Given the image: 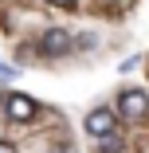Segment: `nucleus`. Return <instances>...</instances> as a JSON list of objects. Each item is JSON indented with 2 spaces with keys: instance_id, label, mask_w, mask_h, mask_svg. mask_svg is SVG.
<instances>
[{
  "instance_id": "20e7f679",
  "label": "nucleus",
  "mask_w": 149,
  "mask_h": 153,
  "mask_svg": "<svg viewBox=\"0 0 149 153\" xmlns=\"http://www.w3.org/2000/svg\"><path fill=\"white\" fill-rule=\"evenodd\" d=\"M86 134L110 137V134H114V114H110V110H94L90 118H86Z\"/></svg>"
},
{
  "instance_id": "39448f33",
  "label": "nucleus",
  "mask_w": 149,
  "mask_h": 153,
  "mask_svg": "<svg viewBox=\"0 0 149 153\" xmlns=\"http://www.w3.org/2000/svg\"><path fill=\"white\" fill-rule=\"evenodd\" d=\"M47 4H55V8H71L75 0H47Z\"/></svg>"
},
{
  "instance_id": "f257e3e1",
  "label": "nucleus",
  "mask_w": 149,
  "mask_h": 153,
  "mask_svg": "<svg viewBox=\"0 0 149 153\" xmlns=\"http://www.w3.org/2000/svg\"><path fill=\"white\" fill-rule=\"evenodd\" d=\"M118 110H122V118H130V122H137V118H145V110H149V98H145V90H122V98H118Z\"/></svg>"
},
{
  "instance_id": "0eeeda50",
  "label": "nucleus",
  "mask_w": 149,
  "mask_h": 153,
  "mask_svg": "<svg viewBox=\"0 0 149 153\" xmlns=\"http://www.w3.org/2000/svg\"><path fill=\"white\" fill-rule=\"evenodd\" d=\"M0 153H16V145H8V141H0Z\"/></svg>"
},
{
  "instance_id": "7ed1b4c3",
  "label": "nucleus",
  "mask_w": 149,
  "mask_h": 153,
  "mask_svg": "<svg viewBox=\"0 0 149 153\" xmlns=\"http://www.w3.org/2000/svg\"><path fill=\"white\" fill-rule=\"evenodd\" d=\"M43 51L47 55H67L71 51V36L63 32V27H47L43 32Z\"/></svg>"
},
{
  "instance_id": "423d86ee",
  "label": "nucleus",
  "mask_w": 149,
  "mask_h": 153,
  "mask_svg": "<svg viewBox=\"0 0 149 153\" xmlns=\"http://www.w3.org/2000/svg\"><path fill=\"white\" fill-rule=\"evenodd\" d=\"M0 79H12V67H4V63H0Z\"/></svg>"
},
{
  "instance_id": "f03ea898",
  "label": "nucleus",
  "mask_w": 149,
  "mask_h": 153,
  "mask_svg": "<svg viewBox=\"0 0 149 153\" xmlns=\"http://www.w3.org/2000/svg\"><path fill=\"white\" fill-rule=\"evenodd\" d=\"M4 106H8V118H12V122H32V118H36V102L27 98V94H8Z\"/></svg>"
}]
</instances>
